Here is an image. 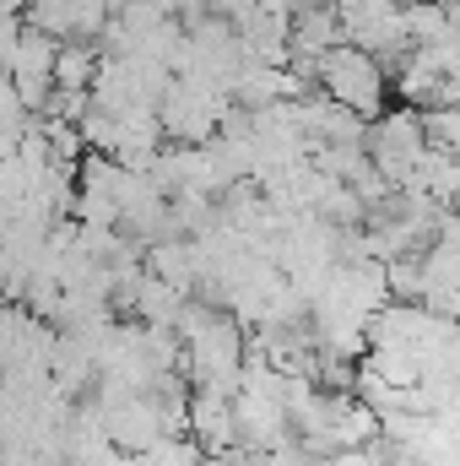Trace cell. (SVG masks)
<instances>
[{
  "label": "cell",
  "instance_id": "cell-2",
  "mask_svg": "<svg viewBox=\"0 0 460 466\" xmlns=\"http://www.w3.org/2000/svg\"><path fill=\"white\" fill-rule=\"evenodd\" d=\"M98 66H104L98 44H60V55H55V93H93Z\"/></svg>",
  "mask_w": 460,
  "mask_h": 466
},
{
  "label": "cell",
  "instance_id": "cell-1",
  "mask_svg": "<svg viewBox=\"0 0 460 466\" xmlns=\"http://www.w3.org/2000/svg\"><path fill=\"white\" fill-rule=\"evenodd\" d=\"M320 93H331L352 115L379 119L385 115V66L379 55L357 49V44H336L320 55Z\"/></svg>",
  "mask_w": 460,
  "mask_h": 466
}]
</instances>
